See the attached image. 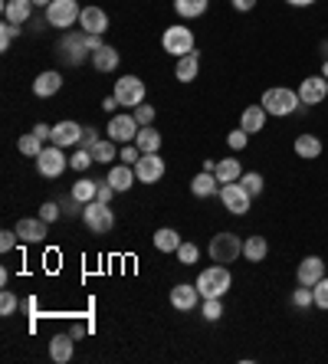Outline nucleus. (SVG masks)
Here are the masks:
<instances>
[{"label": "nucleus", "mask_w": 328, "mask_h": 364, "mask_svg": "<svg viewBox=\"0 0 328 364\" xmlns=\"http://www.w3.org/2000/svg\"><path fill=\"white\" fill-rule=\"evenodd\" d=\"M260 106L266 108V115H276V118H286V115H296L302 106V99H299V89H266L260 99Z\"/></svg>", "instance_id": "nucleus-1"}, {"label": "nucleus", "mask_w": 328, "mask_h": 364, "mask_svg": "<svg viewBox=\"0 0 328 364\" xmlns=\"http://www.w3.org/2000/svg\"><path fill=\"white\" fill-rule=\"evenodd\" d=\"M197 292L204 299H224L226 292H230V286H233V276H230V266H220V263H214V266H207L200 276H197Z\"/></svg>", "instance_id": "nucleus-2"}, {"label": "nucleus", "mask_w": 328, "mask_h": 364, "mask_svg": "<svg viewBox=\"0 0 328 364\" xmlns=\"http://www.w3.org/2000/svg\"><path fill=\"white\" fill-rule=\"evenodd\" d=\"M207 253H210L214 263L230 266V263H236V259L243 256V240L236 233H217L214 240H210V246H207Z\"/></svg>", "instance_id": "nucleus-3"}, {"label": "nucleus", "mask_w": 328, "mask_h": 364, "mask_svg": "<svg viewBox=\"0 0 328 364\" xmlns=\"http://www.w3.org/2000/svg\"><path fill=\"white\" fill-rule=\"evenodd\" d=\"M33 161H37L40 177H49V181L63 177V171L69 168V158L63 154V148H59V144H49V148H43V151H40Z\"/></svg>", "instance_id": "nucleus-4"}, {"label": "nucleus", "mask_w": 328, "mask_h": 364, "mask_svg": "<svg viewBox=\"0 0 328 364\" xmlns=\"http://www.w3.org/2000/svg\"><path fill=\"white\" fill-rule=\"evenodd\" d=\"M161 46H164V53H171L174 59L188 56V53H194V30L190 27H168L161 33Z\"/></svg>", "instance_id": "nucleus-5"}, {"label": "nucleus", "mask_w": 328, "mask_h": 364, "mask_svg": "<svg viewBox=\"0 0 328 364\" xmlns=\"http://www.w3.org/2000/svg\"><path fill=\"white\" fill-rule=\"evenodd\" d=\"M59 53H63L66 66H83L85 59H92L89 43H85V30H73V33H66L63 43H59Z\"/></svg>", "instance_id": "nucleus-6"}, {"label": "nucleus", "mask_w": 328, "mask_h": 364, "mask_svg": "<svg viewBox=\"0 0 328 364\" xmlns=\"http://www.w3.org/2000/svg\"><path fill=\"white\" fill-rule=\"evenodd\" d=\"M83 223L89 227V233H109L115 227V213L109 203L102 201H92V203H85V211H83Z\"/></svg>", "instance_id": "nucleus-7"}, {"label": "nucleus", "mask_w": 328, "mask_h": 364, "mask_svg": "<svg viewBox=\"0 0 328 364\" xmlns=\"http://www.w3.org/2000/svg\"><path fill=\"white\" fill-rule=\"evenodd\" d=\"M220 201H224V207L230 213H236V217H243L246 211H250V203H253V194L246 191L240 181L233 184H220V194H217Z\"/></svg>", "instance_id": "nucleus-8"}, {"label": "nucleus", "mask_w": 328, "mask_h": 364, "mask_svg": "<svg viewBox=\"0 0 328 364\" xmlns=\"http://www.w3.org/2000/svg\"><path fill=\"white\" fill-rule=\"evenodd\" d=\"M83 17V7L75 4V0H53L47 7V20L49 27H59V30H69L73 23H79Z\"/></svg>", "instance_id": "nucleus-9"}, {"label": "nucleus", "mask_w": 328, "mask_h": 364, "mask_svg": "<svg viewBox=\"0 0 328 364\" xmlns=\"http://www.w3.org/2000/svg\"><path fill=\"white\" fill-rule=\"evenodd\" d=\"M145 82H141L138 76H122L119 82H115V92L112 96L119 99V106H125V108H138L141 102H145Z\"/></svg>", "instance_id": "nucleus-10"}, {"label": "nucleus", "mask_w": 328, "mask_h": 364, "mask_svg": "<svg viewBox=\"0 0 328 364\" xmlns=\"http://www.w3.org/2000/svg\"><path fill=\"white\" fill-rule=\"evenodd\" d=\"M109 138H112L115 144H135V138H138V132H141V125H138V118L135 115H112L109 118Z\"/></svg>", "instance_id": "nucleus-11"}, {"label": "nucleus", "mask_w": 328, "mask_h": 364, "mask_svg": "<svg viewBox=\"0 0 328 364\" xmlns=\"http://www.w3.org/2000/svg\"><path fill=\"white\" fill-rule=\"evenodd\" d=\"M164 171H168V164H164V158H161L158 151H154V154H141L138 164H135V174H138L141 184H158L161 177H164Z\"/></svg>", "instance_id": "nucleus-12"}, {"label": "nucleus", "mask_w": 328, "mask_h": 364, "mask_svg": "<svg viewBox=\"0 0 328 364\" xmlns=\"http://www.w3.org/2000/svg\"><path fill=\"white\" fill-rule=\"evenodd\" d=\"M13 230H17L20 243H43L49 237V223L43 217H20Z\"/></svg>", "instance_id": "nucleus-13"}, {"label": "nucleus", "mask_w": 328, "mask_h": 364, "mask_svg": "<svg viewBox=\"0 0 328 364\" xmlns=\"http://www.w3.org/2000/svg\"><path fill=\"white\" fill-rule=\"evenodd\" d=\"M328 96V79L325 76H309L299 82V99L302 106H319Z\"/></svg>", "instance_id": "nucleus-14"}, {"label": "nucleus", "mask_w": 328, "mask_h": 364, "mask_svg": "<svg viewBox=\"0 0 328 364\" xmlns=\"http://www.w3.org/2000/svg\"><path fill=\"white\" fill-rule=\"evenodd\" d=\"M75 355V335L73 332H59V335L49 338V358L56 364H69Z\"/></svg>", "instance_id": "nucleus-15"}, {"label": "nucleus", "mask_w": 328, "mask_h": 364, "mask_svg": "<svg viewBox=\"0 0 328 364\" xmlns=\"http://www.w3.org/2000/svg\"><path fill=\"white\" fill-rule=\"evenodd\" d=\"M296 279H299V286H315L319 279H325V259L322 256H305L296 269Z\"/></svg>", "instance_id": "nucleus-16"}, {"label": "nucleus", "mask_w": 328, "mask_h": 364, "mask_svg": "<svg viewBox=\"0 0 328 364\" xmlns=\"http://www.w3.org/2000/svg\"><path fill=\"white\" fill-rule=\"evenodd\" d=\"M83 125L79 122H59V125H53V144H59V148H75V144L83 142Z\"/></svg>", "instance_id": "nucleus-17"}, {"label": "nucleus", "mask_w": 328, "mask_h": 364, "mask_svg": "<svg viewBox=\"0 0 328 364\" xmlns=\"http://www.w3.org/2000/svg\"><path fill=\"white\" fill-rule=\"evenodd\" d=\"M197 302H200V292H197V286L178 282V286L171 289V306L178 308V312H194Z\"/></svg>", "instance_id": "nucleus-18"}, {"label": "nucleus", "mask_w": 328, "mask_h": 364, "mask_svg": "<svg viewBox=\"0 0 328 364\" xmlns=\"http://www.w3.org/2000/svg\"><path fill=\"white\" fill-rule=\"evenodd\" d=\"M59 89H63V76H59L56 69H47V73H40V76L33 79V96L37 99L56 96Z\"/></svg>", "instance_id": "nucleus-19"}, {"label": "nucleus", "mask_w": 328, "mask_h": 364, "mask_svg": "<svg viewBox=\"0 0 328 364\" xmlns=\"http://www.w3.org/2000/svg\"><path fill=\"white\" fill-rule=\"evenodd\" d=\"M79 30H85V33H105V30H109V13L99 7H83Z\"/></svg>", "instance_id": "nucleus-20"}, {"label": "nucleus", "mask_w": 328, "mask_h": 364, "mask_svg": "<svg viewBox=\"0 0 328 364\" xmlns=\"http://www.w3.org/2000/svg\"><path fill=\"white\" fill-rule=\"evenodd\" d=\"M30 17H33V0H4V20L23 27Z\"/></svg>", "instance_id": "nucleus-21"}, {"label": "nucleus", "mask_w": 328, "mask_h": 364, "mask_svg": "<svg viewBox=\"0 0 328 364\" xmlns=\"http://www.w3.org/2000/svg\"><path fill=\"white\" fill-rule=\"evenodd\" d=\"M292 148H296V154L299 158H305V161H315V158H322V138H315V134L302 132L296 142H292Z\"/></svg>", "instance_id": "nucleus-22"}, {"label": "nucleus", "mask_w": 328, "mask_h": 364, "mask_svg": "<svg viewBox=\"0 0 328 364\" xmlns=\"http://www.w3.org/2000/svg\"><path fill=\"white\" fill-rule=\"evenodd\" d=\"M190 194H194V197H214V194H220V181H217V174H210V171L194 174V181H190Z\"/></svg>", "instance_id": "nucleus-23"}, {"label": "nucleus", "mask_w": 328, "mask_h": 364, "mask_svg": "<svg viewBox=\"0 0 328 364\" xmlns=\"http://www.w3.org/2000/svg\"><path fill=\"white\" fill-rule=\"evenodd\" d=\"M105 181L112 184L115 191L122 194V191H128L131 184L138 181V174H135V168H131V164H115L112 171H109V177H105Z\"/></svg>", "instance_id": "nucleus-24"}, {"label": "nucleus", "mask_w": 328, "mask_h": 364, "mask_svg": "<svg viewBox=\"0 0 328 364\" xmlns=\"http://www.w3.org/2000/svg\"><path fill=\"white\" fill-rule=\"evenodd\" d=\"M197 73H200V53H188V56H181L178 66H174V79H178V82H194Z\"/></svg>", "instance_id": "nucleus-25"}, {"label": "nucleus", "mask_w": 328, "mask_h": 364, "mask_svg": "<svg viewBox=\"0 0 328 364\" xmlns=\"http://www.w3.org/2000/svg\"><path fill=\"white\" fill-rule=\"evenodd\" d=\"M217 181L220 184H233L243 177V164H240V158H224V161H217Z\"/></svg>", "instance_id": "nucleus-26"}, {"label": "nucleus", "mask_w": 328, "mask_h": 364, "mask_svg": "<svg viewBox=\"0 0 328 364\" xmlns=\"http://www.w3.org/2000/svg\"><path fill=\"white\" fill-rule=\"evenodd\" d=\"M262 125H266V108L262 106H246L243 108V115H240V128L250 134L262 132Z\"/></svg>", "instance_id": "nucleus-27"}, {"label": "nucleus", "mask_w": 328, "mask_h": 364, "mask_svg": "<svg viewBox=\"0 0 328 364\" xmlns=\"http://www.w3.org/2000/svg\"><path fill=\"white\" fill-rule=\"evenodd\" d=\"M266 253H269V243H266V237H246L243 240V259L246 263H262L266 259Z\"/></svg>", "instance_id": "nucleus-28"}, {"label": "nucleus", "mask_w": 328, "mask_h": 364, "mask_svg": "<svg viewBox=\"0 0 328 364\" xmlns=\"http://www.w3.org/2000/svg\"><path fill=\"white\" fill-rule=\"evenodd\" d=\"M151 240H154V249H161V253H178V246L184 243V240H181V233L171 230V227H161Z\"/></svg>", "instance_id": "nucleus-29"}, {"label": "nucleus", "mask_w": 328, "mask_h": 364, "mask_svg": "<svg viewBox=\"0 0 328 364\" xmlns=\"http://www.w3.org/2000/svg\"><path fill=\"white\" fill-rule=\"evenodd\" d=\"M92 66L99 69V73H115V69H119V49L102 46L99 53H92Z\"/></svg>", "instance_id": "nucleus-30"}, {"label": "nucleus", "mask_w": 328, "mask_h": 364, "mask_svg": "<svg viewBox=\"0 0 328 364\" xmlns=\"http://www.w3.org/2000/svg\"><path fill=\"white\" fill-rule=\"evenodd\" d=\"M135 144L141 148V154L161 151V132H154V125H145V128L138 132V138H135Z\"/></svg>", "instance_id": "nucleus-31"}, {"label": "nucleus", "mask_w": 328, "mask_h": 364, "mask_svg": "<svg viewBox=\"0 0 328 364\" xmlns=\"http://www.w3.org/2000/svg\"><path fill=\"white\" fill-rule=\"evenodd\" d=\"M79 203H92L95 194H99V181H92V177H79V181L73 184V191H69Z\"/></svg>", "instance_id": "nucleus-32"}, {"label": "nucleus", "mask_w": 328, "mask_h": 364, "mask_svg": "<svg viewBox=\"0 0 328 364\" xmlns=\"http://www.w3.org/2000/svg\"><path fill=\"white\" fill-rule=\"evenodd\" d=\"M207 4H210V0H174V10H178V17H184V20H197L207 13Z\"/></svg>", "instance_id": "nucleus-33"}, {"label": "nucleus", "mask_w": 328, "mask_h": 364, "mask_svg": "<svg viewBox=\"0 0 328 364\" xmlns=\"http://www.w3.org/2000/svg\"><path fill=\"white\" fill-rule=\"evenodd\" d=\"M17 148H20V154H27V158H37V154L47 148V142H43L37 132H30V134H20Z\"/></svg>", "instance_id": "nucleus-34"}, {"label": "nucleus", "mask_w": 328, "mask_h": 364, "mask_svg": "<svg viewBox=\"0 0 328 364\" xmlns=\"http://www.w3.org/2000/svg\"><path fill=\"white\" fill-rule=\"evenodd\" d=\"M92 158H95V164H112L115 158H119L112 138H109V142H99V144H95V148H92Z\"/></svg>", "instance_id": "nucleus-35"}, {"label": "nucleus", "mask_w": 328, "mask_h": 364, "mask_svg": "<svg viewBox=\"0 0 328 364\" xmlns=\"http://www.w3.org/2000/svg\"><path fill=\"white\" fill-rule=\"evenodd\" d=\"M69 164H73V171H89V168L95 164V158H92L89 148H75L73 158H69Z\"/></svg>", "instance_id": "nucleus-36"}, {"label": "nucleus", "mask_w": 328, "mask_h": 364, "mask_svg": "<svg viewBox=\"0 0 328 364\" xmlns=\"http://www.w3.org/2000/svg\"><path fill=\"white\" fill-rule=\"evenodd\" d=\"M200 315H204V322H220V315H224V299H204Z\"/></svg>", "instance_id": "nucleus-37"}, {"label": "nucleus", "mask_w": 328, "mask_h": 364, "mask_svg": "<svg viewBox=\"0 0 328 364\" xmlns=\"http://www.w3.org/2000/svg\"><path fill=\"white\" fill-rule=\"evenodd\" d=\"M315 306V292H312V286H299L296 292H292V308H312Z\"/></svg>", "instance_id": "nucleus-38"}, {"label": "nucleus", "mask_w": 328, "mask_h": 364, "mask_svg": "<svg viewBox=\"0 0 328 364\" xmlns=\"http://www.w3.org/2000/svg\"><path fill=\"white\" fill-rule=\"evenodd\" d=\"M240 184H243V187H246L250 194H253V197H260V194H262V184H266V181H262V174H260V171H243Z\"/></svg>", "instance_id": "nucleus-39"}, {"label": "nucleus", "mask_w": 328, "mask_h": 364, "mask_svg": "<svg viewBox=\"0 0 328 364\" xmlns=\"http://www.w3.org/2000/svg\"><path fill=\"white\" fill-rule=\"evenodd\" d=\"M197 256H200V246H197V243H181V246H178L181 266H194Z\"/></svg>", "instance_id": "nucleus-40"}, {"label": "nucleus", "mask_w": 328, "mask_h": 364, "mask_svg": "<svg viewBox=\"0 0 328 364\" xmlns=\"http://www.w3.org/2000/svg\"><path fill=\"white\" fill-rule=\"evenodd\" d=\"M17 33H20L17 23H10V20H4V23H0V49H4V53H7L10 43L17 39Z\"/></svg>", "instance_id": "nucleus-41"}, {"label": "nucleus", "mask_w": 328, "mask_h": 364, "mask_svg": "<svg viewBox=\"0 0 328 364\" xmlns=\"http://www.w3.org/2000/svg\"><path fill=\"white\" fill-rule=\"evenodd\" d=\"M226 144H230V151H243L246 144H250V132H243V128H236V132L226 134Z\"/></svg>", "instance_id": "nucleus-42"}, {"label": "nucleus", "mask_w": 328, "mask_h": 364, "mask_svg": "<svg viewBox=\"0 0 328 364\" xmlns=\"http://www.w3.org/2000/svg\"><path fill=\"white\" fill-rule=\"evenodd\" d=\"M17 308H20L17 296H13V292H7V289H4V292H0V315L7 318V315H13Z\"/></svg>", "instance_id": "nucleus-43"}, {"label": "nucleus", "mask_w": 328, "mask_h": 364, "mask_svg": "<svg viewBox=\"0 0 328 364\" xmlns=\"http://www.w3.org/2000/svg\"><path fill=\"white\" fill-rule=\"evenodd\" d=\"M312 292H315V306H319L322 312H328V276L319 279V282L312 286Z\"/></svg>", "instance_id": "nucleus-44"}, {"label": "nucleus", "mask_w": 328, "mask_h": 364, "mask_svg": "<svg viewBox=\"0 0 328 364\" xmlns=\"http://www.w3.org/2000/svg\"><path fill=\"white\" fill-rule=\"evenodd\" d=\"M131 115L138 118L141 128H145V125H154V106H145V102H141L138 108H131Z\"/></svg>", "instance_id": "nucleus-45"}, {"label": "nucleus", "mask_w": 328, "mask_h": 364, "mask_svg": "<svg viewBox=\"0 0 328 364\" xmlns=\"http://www.w3.org/2000/svg\"><path fill=\"white\" fill-rule=\"evenodd\" d=\"M59 213H63V207H59L56 201H47L43 207H40V217H43L47 223H56V220H59Z\"/></svg>", "instance_id": "nucleus-46"}, {"label": "nucleus", "mask_w": 328, "mask_h": 364, "mask_svg": "<svg viewBox=\"0 0 328 364\" xmlns=\"http://www.w3.org/2000/svg\"><path fill=\"white\" fill-rule=\"evenodd\" d=\"M119 158H122V164H131V168H135L138 158H141V148H138V144H125L122 151H119Z\"/></svg>", "instance_id": "nucleus-47"}, {"label": "nucleus", "mask_w": 328, "mask_h": 364, "mask_svg": "<svg viewBox=\"0 0 328 364\" xmlns=\"http://www.w3.org/2000/svg\"><path fill=\"white\" fill-rule=\"evenodd\" d=\"M17 240H20L17 230H4L0 233V253H10V249L17 246Z\"/></svg>", "instance_id": "nucleus-48"}, {"label": "nucleus", "mask_w": 328, "mask_h": 364, "mask_svg": "<svg viewBox=\"0 0 328 364\" xmlns=\"http://www.w3.org/2000/svg\"><path fill=\"white\" fill-rule=\"evenodd\" d=\"M115 187L109 181H99V194H95V201H102V203H112V197H115Z\"/></svg>", "instance_id": "nucleus-49"}, {"label": "nucleus", "mask_w": 328, "mask_h": 364, "mask_svg": "<svg viewBox=\"0 0 328 364\" xmlns=\"http://www.w3.org/2000/svg\"><path fill=\"white\" fill-rule=\"evenodd\" d=\"M95 144H99V132H95V128H85V132H83V142H79V148H89V151H92Z\"/></svg>", "instance_id": "nucleus-50"}, {"label": "nucleus", "mask_w": 328, "mask_h": 364, "mask_svg": "<svg viewBox=\"0 0 328 364\" xmlns=\"http://www.w3.org/2000/svg\"><path fill=\"white\" fill-rule=\"evenodd\" d=\"M33 132L43 138V142H53V125H47V122H40V125H33Z\"/></svg>", "instance_id": "nucleus-51"}, {"label": "nucleus", "mask_w": 328, "mask_h": 364, "mask_svg": "<svg viewBox=\"0 0 328 364\" xmlns=\"http://www.w3.org/2000/svg\"><path fill=\"white\" fill-rule=\"evenodd\" d=\"M230 4H233V10H240V13H246V10L256 7V0H230Z\"/></svg>", "instance_id": "nucleus-52"}, {"label": "nucleus", "mask_w": 328, "mask_h": 364, "mask_svg": "<svg viewBox=\"0 0 328 364\" xmlns=\"http://www.w3.org/2000/svg\"><path fill=\"white\" fill-rule=\"evenodd\" d=\"M102 108H105V112H109V115H115V108H119V99H115V96H109V99H105V102H102Z\"/></svg>", "instance_id": "nucleus-53"}, {"label": "nucleus", "mask_w": 328, "mask_h": 364, "mask_svg": "<svg viewBox=\"0 0 328 364\" xmlns=\"http://www.w3.org/2000/svg\"><path fill=\"white\" fill-rule=\"evenodd\" d=\"M20 308H23V312H37V299H27Z\"/></svg>", "instance_id": "nucleus-54"}, {"label": "nucleus", "mask_w": 328, "mask_h": 364, "mask_svg": "<svg viewBox=\"0 0 328 364\" xmlns=\"http://www.w3.org/2000/svg\"><path fill=\"white\" fill-rule=\"evenodd\" d=\"M286 4H292V7H312L315 0H286Z\"/></svg>", "instance_id": "nucleus-55"}, {"label": "nucleus", "mask_w": 328, "mask_h": 364, "mask_svg": "<svg viewBox=\"0 0 328 364\" xmlns=\"http://www.w3.org/2000/svg\"><path fill=\"white\" fill-rule=\"evenodd\" d=\"M85 332H89V325H73V335H75V338H83Z\"/></svg>", "instance_id": "nucleus-56"}, {"label": "nucleus", "mask_w": 328, "mask_h": 364, "mask_svg": "<svg viewBox=\"0 0 328 364\" xmlns=\"http://www.w3.org/2000/svg\"><path fill=\"white\" fill-rule=\"evenodd\" d=\"M49 4H53V0H33V7H43V10H47Z\"/></svg>", "instance_id": "nucleus-57"}, {"label": "nucleus", "mask_w": 328, "mask_h": 364, "mask_svg": "<svg viewBox=\"0 0 328 364\" xmlns=\"http://www.w3.org/2000/svg\"><path fill=\"white\" fill-rule=\"evenodd\" d=\"M322 76H325V79H328V59H325V66H322Z\"/></svg>", "instance_id": "nucleus-58"}]
</instances>
